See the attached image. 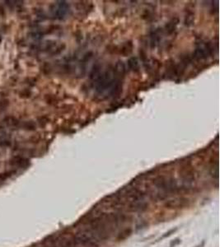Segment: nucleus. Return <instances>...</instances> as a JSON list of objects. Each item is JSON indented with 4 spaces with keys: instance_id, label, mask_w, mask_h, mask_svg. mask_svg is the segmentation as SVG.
Masks as SVG:
<instances>
[{
    "instance_id": "6e6552de",
    "label": "nucleus",
    "mask_w": 220,
    "mask_h": 247,
    "mask_svg": "<svg viewBox=\"0 0 220 247\" xmlns=\"http://www.w3.org/2000/svg\"><path fill=\"white\" fill-rule=\"evenodd\" d=\"M131 232H132V229H130V228H126V229H125L124 231H122V232L119 234V236H118V240H119V241H122V240L126 239L127 237L130 236Z\"/></svg>"
},
{
    "instance_id": "423d86ee",
    "label": "nucleus",
    "mask_w": 220,
    "mask_h": 247,
    "mask_svg": "<svg viewBox=\"0 0 220 247\" xmlns=\"http://www.w3.org/2000/svg\"><path fill=\"white\" fill-rule=\"evenodd\" d=\"M132 49H133V45L131 42H126L121 48L120 50V53L124 55H129L132 52Z\"/></svg>"
},
{
    "instance_id": "9d476101",
    "label": "nucleus",
    "mask_w": 220,
    "mask_h": 247,
    "mask_svg": "<svg viewBox=\"0 0 220 247\" xmlns=\"http://www.w3.org/2000/svg\"><path fill=\"white\" fill-rule=\"evenodd\" d=\"M176 25H177V21H176L174 19L172 21H170L168 24L167 25V32H168L169 34H171V33H172L174 31L176 27Z\"/></svg>"
},
{
    "instance_id": "ddd939ff",
    "label": "nucleus",
    "mask_w": 220,
    "mask_h": 247,
    "mask_svg": "<svg viewBox=\"0 0 220 247\" xmlns=\"http://www.w3.org/2000/svg\"><path fill=\"white\" fill-rule=\"evenodd\" d=\"M24 127L26 128V129H30V130H32V129H35V128H36V126H35V124L34 123H32V122H26L25 123V125H24Z\"/></svg>"
},
{
    "instance_id": "4468645a",
    "label": "nucleus",
    "mask_w": 220,
    "mask_h": 247,
    "mask_svg": "<svg viewBox=\"0 0 220 247\" xmlns=\"http://www.w3.org/2000/svg\"><path fill=\"white\" fill-rule=\"evenodd\" d=\"M174 231H175V230H171V231H170V232H169L168 233H166V235H164L163 237H167V236H170V235H171V233H172V232H174Z\"/></svg>"
},
{
    "instance_id": "7ed1b4c3",
    "label": "nucleus",
    "mask_w": 220,
    "mask_h": 247,
    "mask_svg": "<svg viewBox=\"0 0 220 247\" xmlns=\"http://www.w3.org/2000/svg\"><path fill=\"white\" fill-rule=\"evenodd\" d=\"M186 203H187L186 199H185L183 198H179V199H174L167 201L165 203V206L168 208H179L185 206Z\"/></svg>"
},
{
    "instance_id": "20e7f679",
    "label": "nucleus",
    "mask_w": 220,
    "mask_h": 247,
    "mask_svg": "<svg viewBox=\"0 0 220 247\" xmlns=\"http://www.w3.org/2000/svg\"><path fill=\"white\" fill-rule=\"evenodd\" d=\"M10 163L12 165H14V166H17V167L25 168V167H27L29 166L30 161H29L28 159L23 158V157H21V156H14V157L11 160Z\"/></svg>"
},
{
    "instance_id": "f257e3e1",
    "label": "nucleus",
    "mask_w": 220,
    "mask_h": 247,
    "mask_svg": "<svg viewBox=\"0 0 220 247\" xmlns=\"http://www.w3.org/2000/svg\"><path fill=\"white\" fill-rule=\"evenodd\" d=\"M73 239L77 246H82L84 247H99V242L87 230L77 232Z\"/></svg>"
},
{
    "instance_id": "39448f33",
    "label": "nucleus",
    "mask_w": 220,
    "mask_h": 247,
    "mask_svg": "<svg viewBox=\"0 0 220 247\" xmlns=\"http://www.w3.org/2000/svg\"><path fill=\"white\" fill-rule=\"evenodd\" d=\"M67 12V4L65 2H60V3L59 4V7L56 10V14L58 17H62L65 15Z\"/></svg>"
},
{
    "instance_id": "2eb2a0df",
    "label": "nucleus",
    "mask_w": 220,
    "mask_h": 247,
    "mask_svg": "<svg viewBox=\"0 0 220 247\" xmlns=\"http://www.w3.org/2000/svg\"><path fill=\"white\" fill-rule=\"evenodd\" d=\"M0 41H1V36H0Z\"/></svg>"
},
{
    "instance_id": "1a4fd4ad",
    "label": "nucleus",
    "mask_w": 220,
    "mask_h": 247,
    "mask_svg": "<svg viewBox=\"0 0 220 247\" xmlns=\"http://www.w3.org/2000/svg\"><path fill=\"white\" fill-rule=\"evenodd\" d=\"M4 123L8 126H17L18 125V120L16 119L15 117L9 116V117H7L4 120Z\"/></svg>"
},
{
    "instance_id": "f03ea898",
    "label": "nucleus",
    "mask_w": 220,
    "mask_h": 247,
    "mask_svg": "<svg viewBox=\"0 0 220 247\" xmlns=\"http://www.w3.org/2000/svg\"><path fill=\"white\" fill-rule=\"evenodd\" d=\"M149 207V204L143 200L131 202L129 205V210L133 212H142Z\"/></svg>"
},
{
    "instance_id": "0eeeda50",
    "label": "nucleus",
    "mask_w": 220,
    "mask_h": 247,
    "mask_svg": "<svg viewBox=\"0 0 220 247\" xmlns=\"http://www.w3.org/2000/svg\"><path fill=\"white\" fill-rule=\"evenodd\" d=\"M128 64L129 66V68L133 71H138V68H139L138 60L136 58H134V57L129 59V60L128 61Z\"/></svg>"
},
{
    "instance_id": "9b49d317",
    "label": "nucleus",
    "mask_w": 220,
    "mask_h": 247,
    "mask_svg": "<svg viewBox=\"0 0 220 247\" xmlns=\"http://www.w3.org/2000/svg\"><path fill=\"white\" fill-rule=\"evenodd\" d=\"M8 106V100L7 99H2L0 100V109L3 110L7 106Z\"/></svg>"
},
{
    "instance_id": "f8f14e48",
    "label": "nucleus",
    "mask_w": 220,
    "mask_h": 247,
    "mask_svg": "<svg viewBox=\"0 0 220 247\" xmlns=\"http://www.w3.org/2000/svg\"><path fill=\"white\" fill-rule=\"evenodd\" d=\"M11 174H12V172H5V173H2V174H0V181H5L7 178H8V177L12 176Z\"/></svg>"
}]
</instances>
